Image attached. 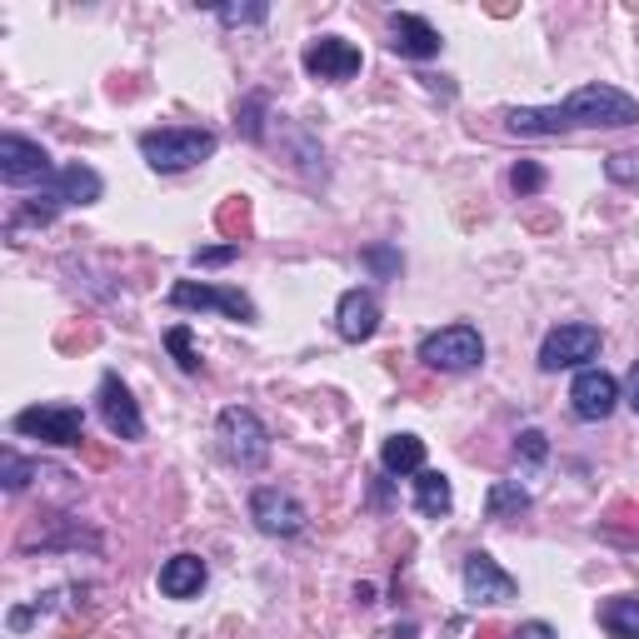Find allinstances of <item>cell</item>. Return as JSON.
<instances>
[{"instance_id":"cell-1","label":"cell","mask_w":639,"mask_h":639,"mask_svg":"<svg viewBox=\"0 0 639 639\" xmlns=\"http://www.w3.org/2000/svg\"><path fill=\"white\" fill-rule=\"evenodd\" d=\"M515 135H565V131H625L639 125V100L615 85H580L565 106H515L505 116Z\"/></svg>"},{"instance_id":"cell-2","label":"cell","mask_w":639,"mask_h":639,"mask_svg":"<svg viewBox=\"0 0 639 639\" xmlns=\"http://www.w3.org/2000/svg\"><path fill=\"white\" fill-rule=\"evenodd\" d=\"M141 155L145 166L160 170V176H176V170H190L215 155V131L205 125H160V131L141 135Z\"/></svg>"},{"instance_id":"cell-3","label":"cell","mask_w":639,"mask_h":639,"mask_svg":"<svg viewBox=\"0 0 639 639\" xmlns=\"http://www.w3.org/2000/svg\"><path fill=\"white\" fill-rule=\"evenodd\" d=\"M485 360V340L474 325H445V330L420 340V365L439 370V375H465Z\"/></svg>"},{"instance_id":"cell-4","label":"cell","mask_w":639,"mask_h":639,"mask_svg":"<svg viewBox=\"0 0 639 639\" xmlns=\"http://www.w3.org/2000/svg\"><path fill=\"white\" fill-rule=\"evenodd\" d=\"M15 435H31V439H46V445H60V450H71V445H85V414L81 405H31L11 420Z\"/></svg>"},{"instance_id":"cell-5","label":"cell","mask_w":639,"mask_h":639,"mask_svg":"<svg viewBox=\"0 0 639 639\" xmlns=\"http://www.w3.org/2000/svg\"><path fill=\"white\" fill-rule=\"evenodd\" d=\"M215 435H220V445H226V455L236 465H265V455H270V430L261 425V414L245 410V405H230V410H220V420H215Z\"/></svg>"},{"instance_id":"cell-6","label":"cell","mask_w":639,"mask_h":639,"mask_svg":"<svg viewBox=\"0 0 639 639\" xmlns=\"http://www.w3.org/2000/svg\"><path fill=\"white\" fill-rule=\"evenodd\" d=\"M56 166H50L46 145L25 141V135H0V180L11 190H25V185H50Z\"/></svg>"},{"instance_id":"cell-7","label":"cell","mask_w":639,"mask_h":639,"mask_svg":"<svg viewBox=\"0 0 639 639\" xmlns=\"http://www.w3.org/2000/svg\"><path fill=\"white\" fill-rule=\"evenodd\" d=\"M600 345H604L600 325H555L545 335V345H540V370H550V375L555 370H575L600 355Z\"/></svg>"},{"instance_id":"cell-8","label":"cell","mask_w":639,"mask_h":639,"mask_svg":"<svg viewBox=\"0 0 639 639\" xmlns=\"http://www.w3.org/2000/svg\"><path fill=\"white\" fill-rule=\"evenodd\" d=\"M170 305H176V310H220V315L245 319V325L255 319L250 296L230 290V285H205V280H176V285H170Z\"/></svg>"},{"instance_id":"cell-9","label":"cell","mask_w":639,"mask_h":639,"mask_svg":"<svg viewBox=\"0 0 639 639\" xmlns=\"http://www.w3.org/2000/svg\"><path fill=\"white\" fill-rule=\"evenodd\" d=\"M250 520L261 525L265 534H275V540H290V534L305 530V505H300L290 490H255L250 495Z\"/></svg>"},{"instance_id":"cell-10","label":"cell","mask_w":639,"mask_h":639,"mask_svg":"<svg viewBox=\"0 0 639 639\" xmlns=\"http://www.w3.org/2000/svg\"><path fill=\"white\" fill-rule=\"evenodd\" d=\"M569 405H575V414H580L584 425L610 420V414H615V405H619L615 375H604L600 365H584L580 375H575V385H569Z\"/></svg>"},{"instance_id":"cell-11","label":"cell","mask_w":639,"mask_h":639,"mask_svg":"<svg viewBox=\"0 0 639 639\" xmlns=\"http://www.w3.org/2000/svg\"><path fill=\"white\" fill-rule=\"evenodd\" d=\"M95 405H100V420L116 439H141L145 435V420H141V405L135 395L125 390L120 375H100V390H95Z\"/></svg>"},{"instance_id":"cell-12","label":"cell","mask_w":639,"mask_h":639,"mask_svg":"<svg viewBox=\"0 0 639 639\" xmlns=\"http://www.w3.org/2000/svg\"><path fill=\"white\" fill-rule=\"evenodd\" d=\"M515 590H520V584L495 565V555H485V550L465 555V594H470L474 604H505V600H515Z\"/></svg>"},{"instance_id":"cell-13","label":"cell","mask_w":639,"mask_h":639,"mask_svg":"<svg viewBox=\"0 0 639 639\" xmlns=\"http://www.w3.org/2000/svg\"><path fill=\"white\" fill-rule=\"evenodd\" d=\"M360 65H365L360 50L340 36H319V40H310V50H305V71L315 75V81H350V75H360Z\"/></svg>"},{"instance_id":"cell-14","label":"cell","mask_w":639,"mask_h":639,"mask_svg":"<svg viewBox=\"0 0 639 639\" xmlns=\"http://www.w3.org/2000/svg\"><path fill=\"white\" fill-rule=\"evenodd\" d=\"M335 330L350 345L370 340V335L379 330V300L370 296V290H345L340 305H335Z\"/></svg>"},{"instance_id":"cell-15","label":"cell","mask_w":639,"mask_h":639,"mask_svg":"<svg viewBox=\"0 0 639 639\" xmlns=\"http://www.w3.org/2000/svg\"><path fill=\"white\" fill-rule=\"evenodd\" d=\"M390 46L400 50V56H410V60H430V56H439V31L425 21V15H414V11H395L390 15Z\"/></svg>"},{"instance_id":"cell-16","label":"cell","mask_w":639,"mask_h":639,"mask_svg":"<svg viewBox=\"0 0 639 639\" xmlns=\"http://www.w3.org/2000/svg\"><path fill=\"white\" fill-rule=\"evenodd\" d=\"M100 190H106V180L95 176L91 166H81V160H75V166H60L40 195H50L56 205H95V201H100Z\"/></svg>"},{"instance_id":"cell-17","label":"cell","mask_w":639,"mask_h":639,"mask_svg":"<svg viewBox=\"0 0 639 639\" xmlns=\"http://www.w3.org/2000/svg\"><path fill=\"white\" fill-rule=\"evenodd\" d=\"M205 590V559L201 555H170L160 565V594L166 600H190Z\"/></svg>"},{"instance_id":"cell-18","label":"cell","mask_w":639,"mask_h":639,"mask_svg":"<svg viewBox=\"0 0 639 639\" xmlns=\"http://www.w3.org/2000/svg\"><path fill=\"white\" fill-rule=\"evenodd\" d=\"M414 505H420V515H430V520H445L455 509V490L450 480L439 470H420L414 474Z\"/></svg>"},{"instance_id":"cell-19","label":"cell","mask_w":639,"mask_h":639,"mask_svg":"<svg viewBox=\"0 0 639 639\" xmlns=\"http://www.w3.org/2000/svg\"><path fill=\"white\" fill-rule=\"evenodd\" d=\"M379 465L390 474H420L425 470V439L420 435H390L385 450H379Z\"/></svg>"},{"instance_id":"cell-20","label":"cell","mask_w":639,"mask_h":639,"mask_svg":"<svg viewBox=\"0 0 639 639\" xmlns=\"http://www.w3.org/2000/svg\"><path fill=\"white\" fill-rule=\"evenodd\" d=\"M600 625L615 639H639V600L635 594H615L600 604Z\"/></svg>"},{"instance_id":"cell-21","label":"cell","mask_w":639,"mask_h":639,"mask_svg":"<svg viewBox=\"0 0 639 639\" xmlns=\"http://www.w3.org/2000/svg\"><path fill=\"white\" fill-rule=\"evenodd\" d=\"M56 210H60V205L50 201V195H36V201H25L21 210H15L11 220H5V240H15V245H21V240H25V230H31V226H40V230H46L50 220H56Z\"/></svg>"},{"instance_id":"cell-22","label":"cell","mask_w":639,"mask_h":639,"mask_svg":"<svg viewBox=\"0 0 639 639\" xmlns=\"http://www.w3.org/2000/svg\"><path fill=\"white\" fill-rule=\"evenodd\" d=\"M525 509H530V490H525L520 480H499V485H490V495H485L490 520H509V515H525Z\"/></svg>"},{"instance_id":"cell-23","label":"cell","mask_w":639,"mask_h":639,"mask_svg":"<svg viewBox=\"0 0 639 639\" xmlns=\"http://www.w3.org/2000/svg\"><path fill=\"white\" fill-rule=\"evenodd\" d=\"M215 226H220L226 245H245L250 240V201L245 195H230V201L215 210Z\"/></svg>"},{"instance_id":"cell-24","label":"cell","mask_w":639,"mask_h":639,"mask_svg":"<svg viewBox=\"0 0 639 639\" xmlns=\"http://www.w3.org/2000/svg\"><path fill=\"white\" fill-rule=\"evenodd\" d=\"M36 474H60V470H46V465H36V460H21L15 450L0 455V480H5V490H11V495H15V490L31 485Z\"/></svg>"},{"instance_id":"cell-25","label":"cell","mask_w":639,"mask_h":639,"mask_svg":"<svg viewBox=\"0 0 639 639\" xmlns=\"http://www.w3.org/2000/svg\"><path fill=\"white\" fill-rule=\"evenodd\" d=\"M166 350L176 355V365L185 370V375H201V370H205V360L195 355V345H190V325H170V330H166Z\"/></svg>"},{"instance_id":"cell-26","label":"cell","mask_w":639,"mask_h":639,"mask_svg":"<svg viewBox=\"0 0 639 639\" xmlns=\"http://www.w3.org/2000/svg\"><path fill=\"white\" fill-rule=\"evenodd\" d=\"M240 135L245 141H265V95H245V106H240Z\"/></svg>"},{"instance_id":"cell-27","label":"cell","mask_w":639,"mask_h":639,"mask_svg":"<svg viewBox=\"0 0 639 639\" xmlns=\"http://www.w3.org/2000/svg\"><path fill=\"white\" fill-rule=\"evenodd\" d=\"M515 455H520L525 465H545L550 460V435L545 430H520V439H515Z\"/></svg>"},{"instance_id":"cell-28","label":"cell","mask_w":639,"mask_h":639,"mask_svg":"<svg viewBox=\"0 0 639 639\" xmlns=\"http://www.w3.org/2000/svg\"><path fill=\"white\" fill-rule=\"evenodd\" d=\"M604 176L615 180V185H639V150H619L604 160Z\"/></svg>"},{"instance_id":"cell-29","label":"cell","mask_w":639,"mask_h":639,"mask_svg":"<svg viewBox=\"0 0 639 639\" xmlns=\"http://www.w3.org/2000/svg\"><path fill=\"white\" fill-rule=\"evenodd\" d=\"M509 185H515V195H534V190H545V166L520 160V166L509 170Z\"/></svg>"},{"instance_id":"cell-30","label":"cell","mask_w":639,"mask_h":639,"mask_svg":"<svg viewBox=\"0 0 639 639\" xmlns=\"http://www.w3.org/2000/svg\"><path fill=\"white\" fill-rule=\"evenodd\" d=\"M220 21L226 25H265L270 21V5H220Z\"/></svg>"},{"instance_id":"cell-31","label":"cell","mask_w":639,"mask_h":639,"mask_svg":"<svg viewBox=\"0 0 639 639\" xmlns=\"http://www.w3.org/2000/svg\"><path fill=\"white\" fill-rule=\"evenodd\" d=\"M365 265L370 270H379V275H400V250H390V245H375V250H365Z\"/></svg>"},{"instance_id":"cell-32","label":"cell","mask_w":639,"mask_h":639,"mask_svg":"<svg viewBox=\"0 0 639 639\" xmlns=\"http://www.w3.org/2000/svg\"><path fill=\"white\" fill-rule=\"evenodd\" d=\"M240 255V245H205V250H195L190 261L201 265V270H210V265H230Z\"/></svg>"},{"instance_id":"cell-33","label":"cell","mask_w":639,"mask_h":639,"mask_svg":"<svg viewBox=\"0 0 639 639\" xmlns=\"http://www.w3.org/2000/svg\"><path fill=\"white\" fill-rule=\"evenodd\" d=\"M515 639H555V629H550L545 619H530V625L515 629Z\"/></svg>"},{"instance_id":"cell-34","label":"cell","mask_w":639,"mask_h":639,"mask_svg":"<svg viewBox=\"0 0 639 639\" xmlns=\"http://www.w3.org/2000/svg\"><path fill=\"white\" fill-rule=\"evenodd\" d=\"M60 350H71V345H81V350H85V345H95V330H60Z\"/></svg>"},{"instance_id":"cell-35","label":"cell","mask_w":639,"mask_h":639,"mask_svg":"<svg viewBox=\"0 0 639 639\" xmlns=\"http://www.w3.org/2000/svg\"><path fill=\"white\" fill-rule=\"evenodd\" d=\"M474 639H515V629H499V625H480Z\"/></svg>"},{"instance_id":"cell-36","label":"cell","mask_w":639,"mask_h":639,"mask_svg":"<svg viewBox=\"0 0 639 639\" xmlns=\"http://www.w3.org/2000/svg\"><path fill=\"white\" fill-rule=\"evenodd\" d=\"M629 405H635V414H639V360L629 365Z\"/></svg>"},{"instance_id":"cell-37","label":"cell","mask_w":639,"mask_h":639,"mask_svg":"<svg viewBox=\"0 0 639 639\" xmlns=\"http://www.w3.org/2000/svg\"><path fill=\"white\" fill-rule=\"evenodd\" d=\"M414 635V625H395V635L390 639H410Z\"/></svg>"}]
</instances>
